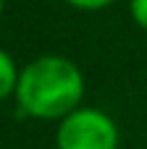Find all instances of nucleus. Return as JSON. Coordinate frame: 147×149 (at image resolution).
Listing matches in <instances>:
<instances>
[{
    "instance_id": "f257e3e1",
    "label": "nucleus",
    "mask_w": 147,
    "mask_h": 149,
    "mask_svg": "<svg viewBox=\"0 0 147 149\" xmlns=\"http://www.w3.org/2000/svg\"><path fill=\"white\" fill-rule=\"evenodd\" d=\"M82 97L84 76L71 60L60 55H42L32 60L16 84V102L21 113L32 118H66L79 110Z\"/></svg>"
},
{
    "instance_id": "f03ea898",
    "label": "nucleus",
    "mask_w": 147,
    "mask_h": 149,
    "mask_svg": "<svg viewBox=\"0 0 147 149\" xmlns=\"http://www.w3.org/2000/svg\"><path fill=\"white\" fill-rule=\"evenodd\" d=\"M55 144L58 149H116L118 128L103 110L79 107L58 126Z\"/></svg>"
},
{
    "instance_id": "7ed1b4c3",
    "label": "nucleus",
    "mask_w": 147,
    "mask_h": 149,
    "mask_svg": "<svg viewBox=\"0 0 147 149\" xmlns=\"http://www.w3.org/2000/svg\"><path fill=\"white\" fill-rule=\"evenodd\" d=\"M18 71H16V63L13 58L0 50V100H5L11 92H16V84H18Z\"/></svg>"
},
{
    "instance_id": "20e7f679",
    "label": "nucleus",
    "mask_w": 147,
    "mask_h": 149,
    "mask_svg": "<svg viewBox=\"0 0 147 149\" xmlns=\"http://www.w3.org/2000/svg\"><path fill=\"white\" fill-rule=\"evenodd\" d=\"M129 10H132V18L142 29H147V0H132L129 3Z\"/></svg>"
},
{
    "instance_id": "39448f33",
    "label": "nucleus",
    "mask_w": 147,
    "mask_h": 149,
    "mask_svg": "<svg viewBox=\"0 0 147 149\" xmlns=\"http://www.w3.org/2000/svg\"><path fill=\"white\" fill-rule=\"evenodd\" d=\"M66 3H71L74 8H82V10H100V8H105L116 0H66Z\"/></svg>"
},
{
    "instance_id": "423d86ee",
    "label": "nucleus",
    "mask_w": 147,
    "mask_h": 149,
    "mask_svg": "<svg viewBox=\"0 0 147 149\" xmlns=\"http://www.w3.org/2000/svg\"><path fill=\"white\" fill-rule=\"evenodd\" d=\"M0 13H3V0H0Z\"/></svg>"
}]
</instances>
